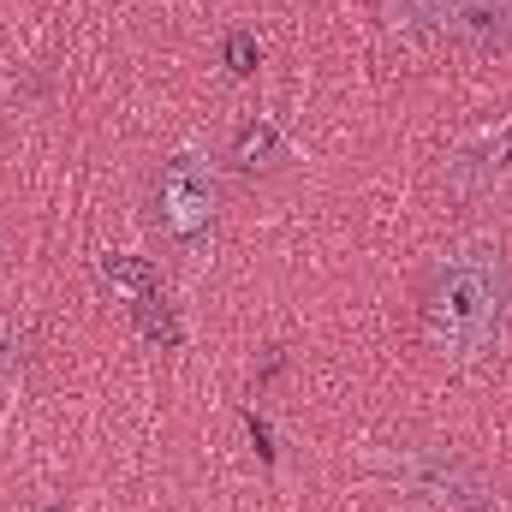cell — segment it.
<instances>
[{"mask_svg":"<svg viewBox=\"0 0 512 512\" xmlns=\"http://www.w3.org/2000/svg\"><path fill=\"white\" fill-rule=\"evenodd\" d=\"M131 316H137V334H143V340H155L161 352H173V346H179V316H173V304H167V298L143 292V298L131 304Z\"/></svg>","mask_w":512,"mask_h":512,"instance_id":"8992f818","label":"cell"},{"mask_svg":"<svg viewBox=\"0 0 512 512\" xmlns=\"http://www.w3.org/2000/svg\"><path fill=\"white\" fill-rule=\"evenodd\" d=\"M245 423H251V441H256V453H262V459H274V447H268V423H262V417H245Z\"/></svg>","mask_w":512,"mask_h":512,"instance_id":"30bf717a","label":"cell"},{"mask_svg":"<svg viewBox=\"0 0 512 512\" xmlns=\"http://www.w3.org/2000/svg\"><path fill=\"white\" fill-rule=\"evenodd\" d=\"M24 352H30V334L12 310H0V376H18L24 370Z\"/></svg>","mask_w":512,"mask_h":512,"instance_id":"9c48e42d","label":"cell"},{"mask_svg":"<svg viewBox=\"0 0 512 512\" xmlns=\"http://www.w3.org/2000/svg\"><path fill=\"white\" fill-rule=\"evenodd\" d=\"M239 173H268V167H280L286 161V137H280V126L268 120V114H256V120H245V126L233 131V155H227Z\"/></svg>","mask_w":512,"mask_h":512,"instance_id":"5b68a950","label":"cell"},{"mask_svg":"<svg viewBox=\"0 0 512 512\" xmlns=\"http://www.w3.org/2000/svg\"><path fill=\"white\" fill-rule=\"evenodd\" d=\"M102 286L143 298V292H155V262L149 256H102Z\"/></svg>","mask_w":512,"mask_h":512,"instance_id":"52a82bcc","label":"cell"},{"mask_svg":"<svg viewBox=\"0 0 512 512\" xmlns=\"http://www.w3.org/2000/svg\"><path fill=\"white\" fill-rule=\"evenodd\" d=\"M507 328V256L495 245H453L423 280V334L441 358L471 364Z\"/></svg>","mask_w":512,"mask_h":512,"instance_id":"6da1fadb","label":"cell"},{"mask_svg":"<svg viewBox=\"0 0 512 512\" xmlns=\"http://www.w3.org/2000/svg\"><path fill=\"white\" fill-rule=\"evenodd\" d=\"M221 60H227L233 78H251L256 66H262V42H256L251 30H227L221 36Z\"/></svg>","mask_w":512,"mask_h":512,"instance_id":"ba28073f","label":"cell"},{"mask_svg":"<svg viewBox=\"0 0 512 512\" xmlns=\"http://www.w3.org/2000/svg\"><path fill=\"white\" fill-rule=\"evenodd\" d=\"M48 512H66V507H48Z\"/></svg>","mask_w":512,"mask_h":512,"instance_id":"8fae6325","label":"cell"},{"mask_svg":"<svg viewBox=\"0 0 512 512\" xmlns=\"http://www.w3.org/2000/svg\"><path fill=\"white\" fill-rule=\"evenodd\" d=\"M221 221V179L203 149H173L149 179V233L179 262H209Z\"/></svg>","mask_w":512,"mask_h":512,"instance_id":"7a4b0ae2","label":"cell"},{"mask_svg":"<svg viewBox=\"0 0 512 512\" xmlns=\"http://www.w3.org/2000/svg\"><path fill=\"white\" fill-rule=\"evenodd\" d=\"M376 465H382L387 483H399L411 501H423V507H435V512H507L501 483L477 459H465L453 447H423V441L382 447Z\"/></svg>","mask_w":512,"mask_h":512,"instance_id":"3957f363","label":"cell"},{"mask_svg":"<svg viewBox=\"0 0 512 512\" xmlns=\"http://www.w3.org/2000/svg\"><path fill=\"white\" fill-rule=\"evenodd\" d=\"M387 24L411 36L465 42V48H507L512 0H387Z\"/></svg>","mask_w":512,"mask_h":512,"instance_id":"277c9868","label":"cell"}]
</instances>
